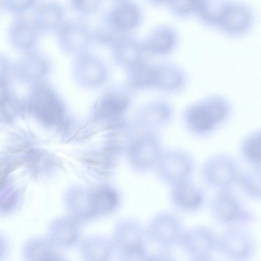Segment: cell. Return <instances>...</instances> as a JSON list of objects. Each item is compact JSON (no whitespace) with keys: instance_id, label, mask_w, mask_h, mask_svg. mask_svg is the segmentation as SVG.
<instances>
[{"instance_id":"cell-9","label":"cell","mask_w":261,"mask_h":261,"mask_svg":"<svg viewBox=\"0 0 261 261\" xmlns=\"http://www.w3.org/2000/svg\"><path fill=\"white\" fill-rule=\"evenodd\" d=\"M41 35L25 14L14 16L6 31L9 44L21 54L38 49Z\"/></svg>"},{"instance_id":"cell-24","label":"cell","mask_w":261,"mask_h":261,"mask_svg":"<svg viewBox=\"0 0 261 261\" xmlns=\"http://www.w3.org/2000/svg\"><path fill=\"white\" fill-rule=\"evenodd\" d=\"M127 105V100L124 97H109L104 100L101 110L105 115L118 114Z\"/></svg>"},{"instance_id":"cell-27","label":"cell","mask_w":261,"mask_h":261,"mask_svg":"<svg viewBox=\"0 0 261 261\" xmlns=\"http://www.w3.org/2000/svg\"><path fill=\"white\" fill-rule=\"evenodd\" d=\"M149 3L154 5L166 4L168 0H147Z\"/></svg>"},{"instance_id":"cell-17","label":"cell","mask_w":261,"mask_h":261,"mask_svg":"<svg viewBox=\"0 0 261 261\" xmlns=\"http://www.w3.org/2000/svg\"><path fill=\"white\" fill-rule=\"evenodd\" d=\"M239 152L242 159L250 167L260 168V130H253L243 138L240 144Z\"/></svg>"},{"instance_id":"cell-15","label":"cell","mask_w":261,"mask_h":261,"mask_svg":"<svg viewBox=\"0 0 261 261\" xmlns=\"http://www.w3.org/2000/svg\"><path fill=\"white\" fill-rule=\"evenodd\" d=\"M187 74L179 65L165 62L158 65L156 88L166 93H176L186 88Z\"/></svg>"},{"instance_id":"cell-10","label":"cell","mask_w":261,"mask_h":261,"mask_svg":"<svg viewBox=\"0 0 261 261\" xmlns=\"http://www.w3.org/2000/svg\"><path fill=\"white\" fill-rule=\"evenodd\" d=\"M253 21V12L247 5L227 1L217 27L227 35L238 36L247 32Z\"/></svg>"},{"instance_id":"cell-28","label":"cell","mask_w":261,"mask_h":261,"mask_svg":"<svg viewBox=\"0 0 261 261\" xmlns=\"http://www.w3.org/2000/svg\"><path fill=\"white\" fill-rule=\"evenodd\" d=\"M0 8H1V6H0Z\"/></svg>"},{"instance_id":"cell-5","label":"cell","mask_w":261,"mask_h":261,"mask_svg":"<svg viewBox=\"0 0 261 261\" xmlns=\"http://www.w3.org/2000/svg\"><path fill=\"white\" fill-rule=\"evenodd\" d=\"M25 104L28 112L44 126L56 124L62 118V105L52 90L42 83L33 86Z\"/></svg>"},{"instance_id":"cell-3","label":"cell","mask_w":261,"mask_h":261,"mask_svg":"<svg viewBox=\"0 0 261 261\" xmlns=\"http://www.w3.org/2000/svg\"><path fill=\"white\" fill-rule=\"evenodd\" d=\"M160 180L170 187L190 180L195 169L192 154L178 148L164 150L156 166Z\"/></svg>"},{"instance_id":"cell-19","label":"cell","mask_w":261,"mask_h":261,"mask_svg":"<svg viewBox=\"0 0 261 261\" xmlns=\"http://www.w3.org/2000/svg\"><path fill=\"white\" fill-rule=\"evenodd\" d=\"M237 184L247 197L256 201L260 200V168L250 167L241 171Z\"/></svg>"},{"instance_id":"cell-20","label":"cell","mask_w":261,"mask_h":261,"mask_svg":"<svg viewBox=\"0 0 261 261\" xmlns=\"http://www.w3.org/2000/svg\"><path fill=\"white\" fill-rule=\"evenodd\" d=\"M227 0H199L195 14L204 24L217 27Z\"/></svg>"},{"instance_id":"cell-12","label":"cell","mask_w":261,"mask_h":261,"mask_svg":"<svg viewBox=\"0 0 261 261\" xmlns=\"http://www.w3.org/2000/svg\"><path fill=\"white\" fill-rule=\"evenodd\" d=\"M169 197L174 207L187 213L199 211L205 201L204 191L190 180L171 187Z\"/></svg>"},{"instance_id":"cell-25","label":"cell","mask_w":261,"mask_h":261,"mask_svg":"<svg viewBox=\"0 0 261 261\" xmlns=\"http://www.w3.org/2000/svg\"><path fill=\"white\" fill-rule=\"evenodd\" d=\"M74 7L79 11L85 13H90L98 7L100 0H72Z\"/></svg>"},{"instance_id":"cell-8","label":"cell","mask_w":261,"mask_h":261,"mask_svg":"<svg viewBox=\"0 0 261 261\" xmlns=\"http://www.w3.org/2000/svg\"><path fill=\"white\" fill-rule=\"evenodd\" d=\"M185 229L182 221L177 214L163 211L152 219L149 231L152 240L158 246L170 249L178 244Z\"/></svg>"},{"instance_id":"cell-4","label":"cell","mask_w":261,"mask_h":261,"mask_svg":"<svg viewBox=\"0 0 261 261\" xmlns=\"http://www.w3.org/2000/svg\"><path fill=\"white\" fill-rule=\"evenodd\" d=\"M241 171L234 158L227 154L218 153L204 161L200 175L207 186L218 191L231 189L237 184Z\"/></svg>"},{"instance_id":"cell-18","label":"cell","mask_w":261,"mask_h":261,"mask_svg":"<svg viewBox=\"0 0 261 261\" xmlns=\"http://www.w3.org/2000/svg\"><path fill=\"white\" fill-rule=\"evenodd\" d=\"M57 38L62 44L85 43L90 33L87 26L77 21L63 22L56 31Z\"/></svg>"},{"instance_id":"cell-2","label":"cell","mask_w":261,"mask_h":261,"mask_svg":"<svg viewBox=\"0 0 261 261\" xmlns=\"http://www.w3.org/2000/svg\"><path fill=\"white\" fill-rule=\"evenodd\" d=\"M210 212L214 220L228 227L245 226L255 220V216L231 189L218 190L210 203Z\"/></svg>"},{"instance_id":"cell-13","label":"cell","mask_w":261,"mask_h":261,"mask_svg":"<svg viewBox=\"0 0 261 261\" xmlns=\"http://www.w3.org/2000/svg\"><path fill=\"white\" fill-rule=\"evenodd\" d=\"M64 10L61 5L54 0L37 3L31 10L30 16L41 34L56 31L63 22Z\"/></svg>"},{"instance_id":"cell-21","label":"cell","mask_w":261,"mask_h":261,"mask_svg":"<svg viewBox=\"0 0 261 261\" xmlns=\"http://www.w3.org/2000/svg\"><path fill=\"white\" fill-rule=\"evenodd\" d=\"M149 108V119L156 126H166L174 118V109L167 101H156Z\"/></svg>"},{"instance_id":"cell-23","label":"cell","mask_w":261,"mask_h":261,"mask_svg":"<svg viewBox=\"0 0 261 261\" xmlns=\"http://www.w3.org/2000/svg\"><path fill=\"white\" fill-rule=\"evenodd\" d=\"M36 3L37 0H0L1 8L14 16L25 14Z\"/></svg>"},{"instance_id":"cell-1","label":"cell","mask_w":261,"mask_h":261,"mask_svg":"<svg viewBox=\"0 0 261 261\" xmlns=\"http://www.w3.org/2000/svg\"><path fill=\"white\" fill-rule=\"evenodd\" d=\"M232 112L231 102L219 94H211L195 101L184 109L182 120L193 136L207 137L225 124Z\"/></svg>"},{"instance_id":"cell-22","label":"cell","mask_w":261,"mask_h":261,"mask_svg":"<svg viewBox=\"0 0 261 261\" xmlns=\"http://www.w3.org/2000/svg\"><path fill=\"white\" fill-rule=\"evenodd\" d=\"M199 0H168L166 4L172 15L185 18L195 14Z\"/></svg>"},{"instance_id":"cell-16","label":"cell","mask_w":261,"mask_h":261,"mask_svg":"<svg viewBox=\"0 0 261 261\" xmlns=\"http://www.w3.org/2000/svg\"><path fill=\"white\" fill-rule=\"evenodd\" d=\"M114 27L123 33L135 28L141 19L139 8L128 0H122L115 5L108 16Z\"/></svg>"},{"instance_id":"cell-26","label":"cell","mask_w":261,"mask_h":261,"mask_svg":"<svg viewBox=\"0 0 261 261\" xmlns=\"http://www.w3.org/2000/svg\"><path fill=\"white\" fill-rule=\"evenodd\" d=\"M154 259L162 260H175V256L171 251L170 249L161 248L154 255L152 256Z\"/></svg>"},{"instance_id":"cell-7","label":"cell","mask_w":261,"mask_h":261,"mask_svg":"<svg viewBox=\"0 0 261 261\" xmlns=\"http://www.w3.org/2000/svg\"><path fill=\"white\" fill-rule=\"evenodd\" d=\"M218 236L211 227L197 225L184 231L178 245L192 260H211L217 251Z\"/></svg>"},{"instance_id":"cell-14","label":"cell","mask_w":261,"mask_h":261,"mask_svg":"<svg viewBox=\"0 0 261 261\" xmlns=\"http://www.w3.org/2000/svg\"><path fill=\"white\" fill-rule=\"evenodd\" d=\"M178 38L175 30L167 25L158 26L149 34L142 44L143 50L159 56H166L176 48Z\"/></svg>"},{"instance_id":"cell-11","label":"cell","mask_w":261,"mask_h":261,"mask_svg":"<svg viewBox=\"0 0 261 261\" xmlns=\"http://www.w3.org/2000/svg\"><path fill=\"white\" fill-rule=\"evenodd\" d=\"M48 70V62L45 55L38 49L22 54L13 63L12 75L19 82L32 86L42 83Z\"/></svg>"},{"instance_id":"cell-6","label":"cell","mask_w":261,"mask_h":261,"mask_svg":"<svg viewBox=\"0 0 261 261\" xmlns=\"http://www.w3.org/2000/svg\"><path fill=\"white\" fill-rule=\"evenodd\" d=\"M256 249L254 237L245 226L228 227L218 236L217 251L229 260H249L255 255Z\"/></svg>"}]
</instances>
